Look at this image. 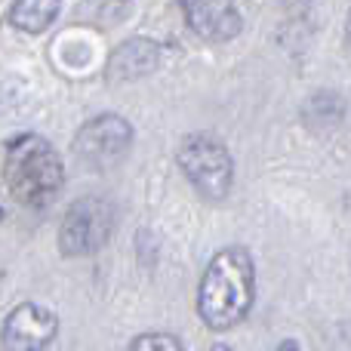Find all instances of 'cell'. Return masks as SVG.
<instances>
[{"label": "cell", "mask_w": 351, "mask_h": 351, "mask_svg": "<svg viewBox=\"0 0 351 351\" xmlns=\"http://www.w3.org/2000/svg\"><path fill=\"white\" fill-rule=\"evenodd\" d=\"M256 268L243 247L219 250L197 287V315L210 330H231L250 315Z\"/></svg>", "instance_id": "cell-1"}, {"label": "cell", "mask_w": 351, "mask_h": 351, "mask_svg": "<svg viewBox=\"0 0 351 351\" xmlns=\"http://www.w3.org/2000/svg\"><path fill=\"white\" fill-rule=\"evenodd\" d=\"M3 182L19 204L47 206L65 185V167L47 139L25 133L3 152Z\"/></svg>", "instance_id": "cell-2"}, {"label": "cell", "mask_w": 351, "mask_h": 351, "mask_svg": "<svg viewBox=\"0 0 351 351\" xmlns=\"http://www.w3.org/2000/svg\"><path fill=\"white\" fill-rule=\"evenodd\" d=\"M185 179L197 188L200 197L206 200H222L231 191L234 182V164H231L228 148L222 145V139L210 133H191L182 139L179 152H176Z\"/></svg>", "instance_id": "cell-3"}, {"label": "cell", "mask_w": 351, "mask_h": 351, "mask_svg": "<svg viewBox=\"0 0 351 351\" xmlns=\"http://www.w3.org/2000/svg\"><path fill=\"white\" fill-rule=\"evenodd\" d=\"M114 234V206L102 197H80L59 225V253L68 259L93 256Z\"/></svg>", "instance_id": "cell-4"}, {"label": "cell", "mask_w": 351, "mask_h": 351, "mask_svg": "<svg viewBox=\"0 0 351 351\" xmlns=\"http://www.w3.org/2000/svg\"><path fill=\"white\" fill-rule=\"evenodd\" d=\"M133 145V127L121 114H99L77 130L74 158L96 173L114 170Z\"/></svg>", "instance_id": "cell-5"}, {"label": "cell", "mask_w": 351, "mask_h": 351, "mask_svg": "<svg viewBox=\"0 0 351 351\" xmlns=\"http://www.w3.org/2000/svg\"><path fill=\"white\" fill-rule=\"evenodd\" d=\"M59 333V317L37 302H22L6 315L0 327L3 351H43Z\"/></svg>", "instance_id": "cell-6"}, {"label": "cell", "mask_w": 351, "mask_h": 351, "mask_svg": "<svg viewBox=\"0 0 351 351\" xmlns=\"http://www.w3.org/2000/svg\"><path fill=\"white\" fill-rule=\"evenodd\" d=\"M185 22L191 25L194 34H200L210 43H225L241 34L243 19L234 3H185Z\"/></svg>", "instance_id": "cell-7"}, {"label": "cell", "mask_w": 351, "mask_h": 351, "mask_svg": "<svg viewBox=\"0 0 351 351\" xmlns=\"http://www.w3.org/2000/svg\"><path fill=\"white\" fill-rule=\"evenodd\" d=\"M158 62H160V47L154 40H145V37L123 40L108 59V80L127 84V80L145 77V74H152L158 68Z\"/></svg>", "instance_id": "cell-8"}, {"label": "cell", "mask_w": 351, "mask_h": 351, "mask_svg": "<svg viewBox=\"0 0 351 351\" xmlns=\"http://www.w3.org/2000/svg\"><path fill=\"white\" fill-rule=\"evenodd\" d=\"M56 16H59V3L56 0H19V3L10 6V22L16 28L28 31V34L47 31Z\"/></svg>", "instance_id": "cell-9"}, {"label": "cell", "mask_w": 351, "mask_h": 351, "mask_svg": "<svg viewBox=\"0 0 351 351\" xmlns=\"http://www.w3.org/2000/svg\"><path fill=\"white\" fill-rule=\"evenodd\" d=\"M130 351H185L173 333H142L133 339Z\"/></svg>", "instance_id": "cell-10"}, {"label": "cell", "mask_w": 351, "mask_h": 351, "mask_svg": "<svg viewBox=\"0 0 351 351\" xmlns=\"http://www.w3.org/2000/svg\"><path fill=\"white\" fill-rule=\"evenodd\" d=\"M274 351H299V346H296L293 339H287V342H280V346L274 348Z\"/></svg>", "instance_id": "cell-11"}, {"label": "cell", "mask_w": 351, "mask_h": 351, "mask_svg": "<svg viewBox=\"0 0 351 351\" xmlns=\"http://www.w3.org/2000/svg\"><path fill=\"white\" fill-rule=\"evenodd\" d=\"M210 351H231V348H228V346H213Z\"/></svg>", "instance_id": "cell-12"}, {"label": "cell", "mask_w": 351, "mask_h": 351, "mask_svg": "<svg viewBox=\"0 0 351 351\" xmlns=\"http://www.w3.org/2000/svg\"><path fill=\"white\" fill-rule=\"evenodd\" d=\"M348 40H351V10H348Z\"/></svg>", "instance_id": "cell-13"}]
</instances>
